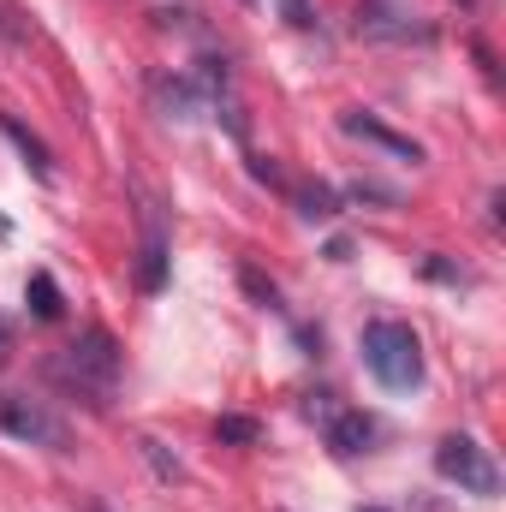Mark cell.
I'll return each mask as SVG.
<instances>
[{
    "label": "cell",
    "mask_w": 506,
    "mask_h": 512,
    "mask_svg": "<svg viewBox=\"0 0 506 512\" xmlns=\"http://www.w3.org/2000/svg\"><path fill=\"white\" fill-rule=\"evenodd\" d=\"M48 376L66 387L72 399H84V405H108V393H114V382H120V346L102 334V328H90L84 340H72L66 352H54L48 358Z\"/></svg>",
    "instance_id": "1"
},
{
    "label": "cell",
    "mask_w": 506,
    "mask_h": 512,
    "mask_svg": "<svg viewBox=\"0 0 506 512\" xmlns=\"http://www.w3.org/2000/svg\"><path fill=\"white\" fill-rule=\"evenodd\" d=\"M435 471H441L447 483H459L465 495H495V489H501L495 459H489L471 435H447V441H435Z\"/></svg>",
    "instance_id": "3"
},
{
    "label": "cell",
    "mask_w": 506,
    "mask_h": 512,
    "mask_svg": "<svg viewBox=\"0 0 506 512\" xmlns=\"http://www.w3.org/2000/svg\"><path fill=\"white\" fill-rule=\"evenodd\" d=\"M0 340H6V322H0Z\"/></svg>",
    "instance_id": "21"
},
{
    "label": "cell",
    "mask_w": 506,
    "mask_h": 512,
    "mask_svg": "<svg viewBox=\"0 0 506 512\" xmlns=\"http://www.w3.org/2000/svg\"><path fill=\"white\" fill-rule=\"evenodd\" d=\"M215 435H221V441H233V447H251L262 429H256L251 417H221V423H215Z\"/></svg>",
    "instance_id": "14"
},
{
    "label": "cell",
    "mask_w": 506,
    "mask_h": 512,
    "mask_svg": "<svg viewBox=\"0 0 506 512\" xmlns=\"http://www.w3.org/2000/svg\"><path fill=\"white\" fill-rule=\"evenodd\" d=\"M245 292H251V298H262V304H274V298H280V292H274V280H262L256 268H245Z\"/></svg>",
    "instance_id": "17"
},
{
    "label": "cell",
    "mask_w": 506,
    "mask_h": 512,
    "mask_svg": "<svg viewBox=\"0 0 506 512\" xmlns=\"http://www.w3.org/2000/svg\"><path fill=\"white\" fill-rule=\"evenodd\" d=\"M24 42H30V24H24L18 12L0 6V48H24Z\"/></svg>",
    "instance_id": "15"
},
{
    "label": "cell",
    "mask_w": 506,
    "mask_h": 512,
    "mask_svg": "<svg viewBox=\"0 0 506 512\" xmlns=\"http://www.w3.org/2000/svg\"><path fill=\"white\" fill-rule=\"evenodd\" d=\"M6 233H12V227H6V221H0V239H6Z\"/></svg>",
    "instance_id": "19"
},
{
    "label": "cell",
    "mask_w": 506,
    "mask_h": 512,
    "mask_svg": "<svg viewBox=\"0 0 506 512\" xmlns=\"http://www.w3.org/2000/svg\"><path fill=\"white\" fill-rule=\"evenodd\" d=\"M0 429L30 447H66V423L42 399H24V393H0Z\"/></svg>",
    "instance_id": "4"
},
{
    "label": "cell",
    "mask_w": 506,
    "mask_h": 512,
    "mask_svg": "<svg viewBox=\"0 0 506 512\" xmlns=\"http://www.w3.org/2000/svg\"><path fill=\"white\" fill-rule=\"evenodd\" d=\"M137 447H143V459H149V465H155V477H161V483H173V477H179V459H167V447H161V441H155V435H143V441H137Z\"/></svg>",
    "instance_id": "13"
},
{
    "label": "cell",
    "mask_w": 506,
    "mask_h": 512,
    "mask_svg": "<svg viewBox=\"0 0 506 512\" xmlns=\"http://www.w3.org/2000/svg\"><path fill=\"white\" fill-rule=\"evenodd\" d=\"M167 280V233H161V209L143 203V256H137V286L143 292H161Z\"/></svg>",
    "instance_id": "7"
},
{
    "label": "cell",
    "mask_w": 506,
    "mask_h": 512,
    "mask_svg": "<svg viewBox=\"0 0 506 512\" xmlns=\"http://www.w3.org/2000/svg\"><path fill=\"white\" fill-rule=\"evenodd\" d=\"M0 131H6L12 143H18V155L30 161V173H36V179H54V161H48V143H42L36 131H30V126H18L12 114H0Z\"/></svg>",
    "instance_id": "10"
},
{
    "label": "cell",
    "mask_w": 506,
    "mask_h": 512,
    "mask_svg": "<svg viewBox=\"0 0 506 512\" xmlns=\"http://www.w3.org/2000/svg\"><path fill=\"white\" fill-rule=\"evenodd\" d=\"M364 512H387V507H364Z\"/></svg>",
    "instance_id": "20"
},
{
    "label": "cell",
    "mask_w": 506,
    "mask_h": 512,
    "mask_svg": "<svg viewBox=\"0 0 506 512\" xmlns=\"http://www.w3.org/2000/svg\"><path fill=\"white\" fill-rule=\"evenodd\" d=\"M370 441H376V423H370L364 411H346V405H340V411L328 417V447H334L340 459H358Z\"/></svg>",
    "instance_id": "8"
},
{
    "label": "cell",
    "mask_w": 506,
    "mask_h": 512,
    "mask_svg": "<svg viewBox=\"0 0 506 512\" xmlns=\"http://www.w3.org/2000/svg\"><path fill=\"white\" fill-rule=\"evenodd\" d=\"M423 268H429V274H435V280H465V274H459V268H453V262H441V256H429V262H423Z\"/></svg>",
    "instance_id": "18"
},
{
    "label": "cell",
    "mask_w": 506,
    "mask_h": 512,
    "mask_svg": "<svg viewBox=\"0 0 506 512\" xmlns=\"http://www.w3.org/2000/svg\"><path fill=\"white\" fill-rule=\"evenodd\" d=\"M280 12H286L292 30H316V6L310 0H280Z\"/></svg>",
    "instance_id": "16"
},
{
    "label": "cell",
    "mask_w": 506,
    "mask_h": 512,
    "mask_svg": "<svg viewBox=\"0 0 506 512\" xmlns=\"http://www.w3.org/2000/svg\"><path fill=\"white\" fill-rule=\"evenodd\" d=\"M24 298H30V310H36L42 322H60V310H66V304H60V286H54V274H42V268L30 274Z\"/></svg>",
    "instance_id": "11"
},
{
    "label": "cell",
    "mask_w": 506,
    "mask_h": 512,
    "mask_svg": "<svg viewBox=\"0 0 506 512\" xmlns=\"http://www.w3.org/2000/svg\"><path fill=\"white\" fill-rule=\"evenodd\" d=\"M340 131H346V137H364V143H376V149H387L393 161H411V167L423 161V143H411V137H399V131H387L381 120H370L364 108H352V114H340Z\"/></svg>",
    "instance_id": "6"
},
{
    "label": "cell",
    "mask_w": 506,
    "mask_h": 512,
    "mask_svg": "<svg viewBox=\"0 0 506 512\" xmlns=\"http://www.w3.org/2000/svg\"><path fill=\"white\" fill-rule=\"evenodd\" d=\"M292 203H298V215H304V221H328V215L340 209L328 185H298V191H292Z\"/></svg>",
    "instance_id": "12"
},
{
    "label": "cell",
    "mask_w": 506,
    "mask_h": 512,
    "mask_svg": "<svg viewBox=\"0 0 506 512\" xmlns=\"http://www.w3.org/2000/svg\"><path fill=\"white\" fill-rule=\"evenodd\" d=\"M149 90H155V102L167 108V120H191V114L203 108V84H191V78H167V72H161Z\"/></svg>",
    "instance_id": "9"
},
{
    "label": "cell",
    "mask_w": 506,
    "mask_h": 512,
    "mask_svg": "<svg viewBox=\"0 0 506 512\" xmlns=\"http://www.w3.org/2000/svg\"><path fill=\"white\" fill-rule=\"evenodd\" d=\"M364 364L381 387L393 393H411L423 382V346L411 334V322H370L364 328Z\"/></svg>",
    "instance_id": "2"
},
{
    "label": "cell",
    "mask_w": 506,
    "mask_h": 512,
    "mask_svg": "<svg viewBox=\"0 0 506 512\" xmlns=\"http://www.w3.org/2000/svg\"><path fill=\"white\" fill-rule=\"evenodd\" d=\"M358 36H370V42H429L435 30L429 24H411L405 12H393L381 0H364L358 6Z\"/></svg>",
    "instance_id": "5"
}]
</instances>
